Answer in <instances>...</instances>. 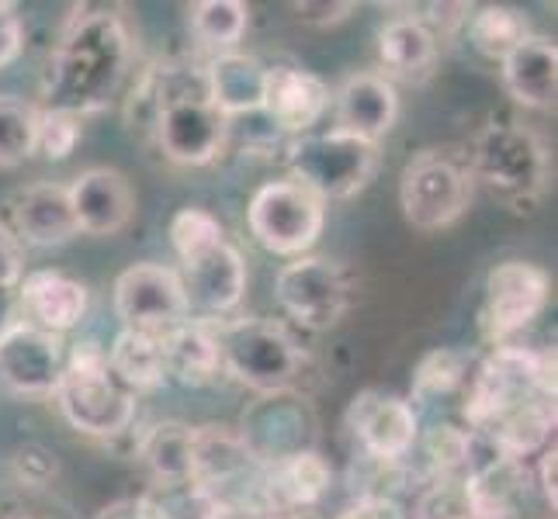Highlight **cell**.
Instances as JSON below:
<instances>
[{
  "label": "cell",
  "instance_id": "obj_15",
  "mask_svg": "<svg viewBox=\"0 0 558 519\" xmlns=\"http://www.w3.org/2000/svg\"><path fill=\"white\" fill-rule=\"evenodd\" d=\"M548 305V274L527 260H504L486 277L483 336L499 346L524 333Z\"/></svg>",
  "mask_w": 558,
  "mask_h": 519
},
{
  "label": "cell",
  "instance_id": "obj_4",
  "mask_svg": "<svg viewBox=\"0 0 558 519\" xmlns=\"http://www.w3.org/2000/svg\"><path fill=\"white\" fill-rule=\"evenodd\" d=\"M52 398L70 427L87 436H122L136 419V392L114 378L108 350L94 339H81L66 350Z\"/></svg>",
  "mask_w": 558,
  "mask_h": 519
},
{
  "label": "cell",
  "instance_id": "obj_37",
  "mask_svg": "<svg viewBox=\"0 0 558 519\" xmlns=\"http://www.w3.org/2000/svg\"><path fill=\"white\" fill-rule=\"evenodd\" d=\"M292 11L299 14L302 25L330 28V25L348 22V17L357 11V4H351V0H340V4H313V0H302V4H292Z\"/></svg>",
  "mask_w": 558,
  "mask_h": 519
},
{
  "label": "cell",
  "instance_id": "obj_2",
  "mask_svg": "<svg viewBox=\"0 0 558 519\" xmlns=\"http://www.w3.org/2000/svg\"><path fill=\"white\" fill-rule=\"evenodd\" d=\"M132 104L149 108V125L170 163L205 166L222 152L229 122L208 101L205 66L163 63L146 73Z\"/></svg>",
  "mask_w": 558,
  "mask_h": 519
},
{
  "label": "cell",
  "instance_id": "obj_3",
  "mask_svg": "<svg viewBox=\"0 0 558 519\" xmlns=\"http://www.w3.org/2000/svg\"><path fill=\"white\" fill-rule=\"evenodd\" d=\"M469 392L461 416L469 433H489L499 419L534 398H555V350H527V346L499 343L478 360L469 374Z\"/></svg>",
  "mask_w": 558,
  "mask_h": 519
},
{
  "label": "cell",
  "instance_id": "obj_38",
  "mask_svg": "<svg viewBox=\"0 0 558 519\" xmlns=\"http://www.w3.org/2000/svg\"><path fill=\"white\" fill-rule=\"evenodd\" d=\"M94 519H170L163 506L153 498V492H143L136 498H119V503L105 506Z\"/></svg>",
  "mask_w": 558,
  "mask_h": 519
},
{
  "label": "cell",
  "instance_id": "obj_21",
  "mask_svg": "<svg viewBox=\"0 0 558 519\" xmlns=\"http://www.w3.org/2000/svg\"><path fill=\"white\" fill-rule=\"evenodd\" d=\"M333 471L326 457L313 450H299L292 457L267 465L260 478V503L267 516H295L302 509H313L319 498L330 492Z\"/></svg>",
  "mask_w": 558,
  "mask_h": 519
},
{
  "label": "cell",
  "instance_id": "obj_9",
  "mask_svg": "<svg viewBox=\"0 0 558 519\" xmlns=\"http://www.w3.org/2000/svg\"><path fill=\"white\" fill-rule=\"evenodd\" d=\"M246 225L267 254L275 257H305L323 236L326 205L310 195L292 177L267 181L254 190L246 208Z\"/></svg>",
  "mask_w": 558,
  "mask_h": 519
},
{
  "label": "cell",
  "instance_id": "obj_30",
  "mask_svg": "<svg viewBox=\"0 0 558 519\" xmlns=\"http://www.w3.org/2000/svg\"><path fill=\"white\" fill-rule=\"evenodd\" d=\"M246 22L250 8L240 4V0H198V4L187 8L191 38L211 55L236 52L240 38L246 35Z\"/></svg>",
  "mask_w": 558,
  "mask_h": 519
},
{
  "label": "cell",
  "instance_id": "obj_41",
  "mask_svg": "<svg viewBox=\"0 0 558 519\" xmlns=\"http://www.w3.org/2000/svg\"><path fill=\"white\" fill-rule=\"evenodd\" d=\"M22 42H25V28L22 17H17V8L11 4L8 11H0V70L17 60Z\"/></svg>",
  "mask_w": 558,
  "mask_h": 519
},
{
  "label": "cell",
  "instance_id": "obj_39",
  "mask_svg": "<svg viewBox=\"0 0 558 519\" xmlns=\"http://www.w3.org/2000/svg\"><path fill=\"white\" fill-rule=\"evenodd\" d=\"M337 519H410L407 506L399 498H381V495H364L351 503Z\"/></svg>",
  "mask_w": 558,
  "mask_h": 519
},
{
  "label": "cell",
  "instance_id": "obj_40",
  "mask_svg": "<svg viewBox=\"0 0 558 519\" xmlns=\"http://www.w3.org/2000/svg\"><path fill=\"white\" fill-rule=\"evenodd\" d=\"M22 281V243L0 222V292H11Z\"/></svg>",
  "mask_w": 558,
  "mask_h": 519
},
{
  "label": "cell",
  "instance_id": "obj_29",
  "mask_svg": "<svg viewBox=\"0 0 558 519\" xmlns=\"http://www.w3.org/2000/svg\"><path fill=\"white\" fill-rule=\"evenodd\" d=\"M136 457L157 485H187L191 427H184V422H157V427L143 433Z\"/></svg>",
  "mask_w": 558,
  "mask_h": 519
},
{
  "label": "cell",
  "instance_id": "obj_8",
  "mask_svg": "<svg viewBox=\"0 0 558 519\" xmlns=\"http://www.w3.org/2000/svg\"><path fill=\"white\" fill-rule=\"evenodd\" d=\"M472 201V177L469 166L458 163L451 152L423 149L402 166L399 177V205L407 219L420 233H440L454 225Z\"/></svg>",
  "mask_w": 558,
  "mask_h": 519
},
{
  "label": "cell",
  "instance_id": "obj_26",
  "mask_svg": "<svg viewBox=\"0 0 558 519\" xmlns=\"http://www.w3.org/2000/svg\"><path fill=\"white\" fill-rule=\"evenodd\" d=\"M163 368L167 378L187 384V388H202V384L216 381L222 374V360L211 322L187 319L178 330H170L163 336Z\"/></svg>",
  "mask_w": 558,
  "mask_h": 519
},
{
  "label": "cell",
  "instance_id": "obj_17",
  "mask_svg": "<svg viewBox=\"0 0 558 519\" xmlns=\"http://www.w3.org/2000/svg\"><path fill=\"white\" fill-rule=\"evenodd\" d=\"M66 195L76 215V228L87 236H114L132 222L136 195L125 173L111 166H90L66 184Z\"/></svg>",
  "mask_w": 558,
  "mask_h": 519
},
{
  "label": "cell",
  "instance_id": "obj_7",
  "mask_svg": "<svg viewBox=\"0 0 558 519\" xmlns=\"http://www.w3.org/2000/svg\"><path fill=\"white\" fill-rule=\"evenodd\" d=\"M378 166V146L354 139L348 132H310L288 146V170L323 205L348 201L368 187Z\"/></svg>",
  "mask_w": 558,
  "mask_h": 519
},
{
  "label": "cell",
  "instance_id": "obj_24",
  "mask_svg": "<svg viewBox=\"0 0 558 519\" xmlns=\"http://www.w3.org/2000/svg\"><path fill=\"white\" fill-rule=\"evenodd\" d=\"M378 60L385 81L420 84L434 73L437 63V32L423 17H392L378 32Z\"/></svg>",
  "mask_w": 558,
  "mask_h": 519
},
{
  "label": "cell",
  "instance_id": "obj_12",
  "mask_svg": "<svg viewBox=\"0 0 558 519\" xmlns=\"http://www.w3.org/2000/svg\"><path fill=\"white\" fill-rule=\"evenodd\" d=\"M114 316L122 319V330L146 336H167L187 322V301L174 267L132 263L122 271L114 281Z\"/></svg>",
  "mask_w": 558,
  "mask_h": 519
},
{
  "label": "cell",
  "instance_id": "obj_1",
  "mask_svg": "<svg viewBox=\"0 0 558 519\" xmlns=\"http://www.w3.org/2000/svg\"><path fill=\"white\" fill-rule=\"evenodd\" d=\"M132 38L122 17L108 8H73L63 22L60 42L49 55L43 81V104L70 111L76 119L105 111L129 76Z\"/></svg>",
  "mask_w": 558,
  "mask_h": 519
},
{
  "label": "cell",
  "instance_id": "obj_31",
  "mask_svg": "<svg viewBox=\"0 0 558 519\" xmlns=\"http://www.w3.org/2000/svg\"><path fill=\"white\" fill-rule=\"evenodd\" d=\"M469 368H472V357L465 350H430L416 363L413 371V392H410V406L420 412V406H434L437 398H448L454 395L461 384L469 381Z\"/></svg>",
  "mask_w": 558,
  "mask_h": 519
},
{
  "label": "cell",
  "instance_id": "obj_18",
  "mask_svg": "<svg viewBox=\"0 0 558 519\" xmlns=\"http://www.w3.org/2000/svg\"><path fill=\"white\" fill-rule=\"evenodd\" d=\"M333 119L337 132H348L354 139L378 146L381 136H389L399 119V94L396 84L381 73H354L333 94Z\"/></svg>",
  "mask_w": 558,
  "mask_h": 519
},
{
  "label": "cell",
  "instance_id": "obj_5",
  "mask_svg": "<svg viewBox=\"0 0 558 519\" xmlns=\"http://www.w3.org/2000/svg\"><path fill=\"white\" fill-rule=\"evenodd\" d=\"M469 177L510 211H531L548 187V149L531 128L493 122L472 139Z\"/></svg>",
  "mask_w": 558,
  "mask_h": 519
},
{
  "label": "cell",
  "instance_id": "obj_27",
  "mask_svg": "<svg viewBox=\"0 0 558 519\" xmlns=\"http://www.w3.org/2000/svg\"><path fill=\"white\" fill-rule=\"evenodd\" d=\"M555 433V398H534L527 406L513 409L486 433L493 457L499 460H527L548 447Z\"/></svg>",
  "mask_w": 558,
  "mask_h": 519
},
{
  "label": "cell",
  "instance_id": "obj_13",
  "mask_svg": "<svg viewBox=\"0 0 558 519\" xmlns=\"http://www.w3.org/2000/svg\"><path fill=\"white\" fill-rule=\"evenodd\" d=\"M178 277L187 301V316L198 322H222L243 305L246 263L229 239H219L198 249V254L181 257Z\"/></svg>",
  "mask_w": 558,
  "mask_h": 519
},
{
  "label": "cell",
  "instance_id": "obj_34",
  "mask_svg": "<svg viewBox=\"0 0 558 519\" xmlns=\"http://www.w3.org/2000/svg\"><path fill=\"white\" fill-rule=\"evenodd\" d=\"M35 128H38V104L0 94V166H22L35 157Z\"/></svg>",
  "mask_w": 558,
  "mask_h": 519
},
{
  "label": "cell",
  "instance_id": "obj_22",
  "mask_svg": "<svg viewBox=\"0 0 558 519\" xmlns=\"http://www.w3.org/2000/svg\"><path fill=\"white\" fill-rule=\"evenodd\" d=\"M11 233L32 246H63L73 236H81L76 215L66 195V184H28L11 198Z\"/></svg>",
  "mask_w": 558,
  "mask_h": 519
},
{
  "label": "cell",
  "instance_id": "obj_11",
  "mask_svg": "<svg viewBox=\"0 0 558 519\" xmlns=\"http://www.w3.org/2000/svg\"><path fill=\"white\" fill-rule=\"evenodd\" d=\"M246 450L254 454L260 468L278 465L299 450H313L316 416L310 398L299 392H267L257 401H250L236 427Z\"/></svg>",
  "mask_w": 558,
  "mask_h": 519
},
{
  "label": "cell",
  "instance_id": "obj_32",
  "mask_svg": "<svg viewBox=\"0 0 558 519\" xmlns=\"http://www.w3.org/2000/svg\"><path fill=\"white\" fill-rule=\"evenodd\" d=\"M527 35H531L527 17L504 4H489L483 11H475L469 22V42L475 46L478 55H486L493 63H504Z\"/></svg>",
  "mask_w": 558,
  "mask_h": 519
},
{
  "label": "cell",
  "instance_id": "obj_25",
  "mask_svg": "<svg viewBox=\"0 0 558 519\" xmlns=\"http://www.w3.org/2000/svg\"><path fill=\"white\" fill-rule=\"evenodd\" d=\"M205 87L208 101L216 104L226 122L236 119V114H257L264 108L267 66L246 52L211 55L205 66Z\"/></svg>",
  "mask_w": 558,
  "mask_h": 519
},
{
  "label": "cell",
  "instance_id": "obj_33",
  "mask_svg": "<svg viewBox=\"0 0 558 519\" xmlns=\"http://www.w3.org/2000/svg\"><path fill=\"white\" fill-rule=\"evenodd\" d=\"M416 444L423 447V457H427L430 478H465L472 471L475 433L454 427V422H437Z\"/></svg>",
  "mask_w": 558,
  "mask_h": 519
},
{
  "label": "cell",
  "instance_id": "obj_16",
  "mask_svg": "<svg viewBox=\"0 0 558 519\" xmlns=\"http://www.w3.org/2000/svg\"><path fill=\"white\" fill-rule=\"evenodd\" d=\"M66 363L63 336L35 330V325L14 319L0 330V384L14 395L46 398L56 392Z\"/></svg>",
  "mask_w": 558,
  "mask_h": 519
},
{
  "label": "cell",
  "instance_id": "obj_14",
  "mask_svg": "<svg viewBox=\"0 0 558 519\" xmlns=\"http://www.w3.org/2000/svg\"><path fill=\"white\" fill-rule=\"evenodd\" d=\"M351 436L364 457L381 460V465H402L420 440V412L407 398L392 392L364 388L351 398L348 412H343Z\"/></svg>",
  "mask_w": 558,
  "mask_h": 519
},
{
  "label": "cell",
  "instance_id": "obj_6",
  "mask_svg": "<svg viewBox=\"0 0 558 519\" xmlns=\"http://www.w3.org/2000/svg\"><path fill=\"white\" fill-rule=\"evenodd\" d=\"M219 343L222 374L254 388L257 395L288 392L305 368V354L271 319H222L211 322Z\"/></svg>",
  "mask_w": 558,
  "mask_h": 519
},
{
  "label": "cell",
  "instance_id": "obj_23",
  "mask_svg": "<svg viewBox=\"0 0 558 519\" xmlns=\"http://www.w3.org/2000/svg\"><path fill=\"white\" fill-rule=\"evenodd\" d=\"M499 73H504V87L517 104L534 108V111H545L555 104L558 49L551 38L531 32L524 42L499 63Z\"/></svg>",
  "mask_w": 558,
  "mask_h": 519
},
{
  "label": "cell",
  "instance_id": "obj_19",
  "mask_svg": "<svg viewBox=\"0 0 558 519\" xmlns=\"http://www.w3.org/2000/svg\"><path fill=\"white\" fill-rule=\"evenodd\" d=\"M17 319L35 330L63 336L84 322L90 295L81 281L66 277L63 271H35L17 287Z\"/></svg>",
  "mask_w": 558,
  "mask_h": 519
},
{
  "label": "cell",
  "instance_id": "obj_42",
  "mask_svg": "<svg viewBox=\"0 0 558 519\" xmlns=\"http://www.w3.org/2000/svg\"><path fill=\"white\" fill-rule=\"evenodd\" d=\"M555 465H558V450L545 447L537 454V468H534V489L542 495V503L555 512L558 506V489H555Z\"/></svg>",
  "mask_w": 558,
  "mask_h": 519
},
{
  "label": "cell",
  "instance_id": "obj_28",
  "mask_svg": "<svg viewBox=\"0 0 558 519\" xmlns=\"http://www.w3.org/2000/svg\"><path fill=\"white\" fill-rule=\"evenodd\" d=\"M108 350V368L114 371L129 392H153L167 381L163 368V336H146V333H132L119 330V336L111 339Z\"/></svg>",
  "mask_w": 558,
  "mask_h": 519
},
{
  "label": "cell",
  "instance_id": "obj_35",
  "mask_svg": "<svg viewBox=\"0 0 558 519\" xmlns=\"http://www.w3.org/2000/svg\"><path fill=\"white\" fill-rule=\"evenodd\" d=\"M170 246H174V254L178 260L187 257V254H198V249L211 246V243H219L226 239L222 233V222L211 215L208 208H198V205H187L181 208L174 219H170Z\"/></svg>",
  "mask_w": 558,
  "mask_h": 519
},
{
  "label": "cell",
  "instance_id": "obj_36",
  "mask_svg": "<svg viewBox=\"0 0 558 519\" xmlns=\"http://www.w3.org/2000/svg\"><path fill=\"white\" fill-rule=\"evenodd\" d=\"M81 143V119L70 111L38 108V128H35V152L49 160H66Z\"/></svg>",
  "mask_w": 558,
  "mask_h": 519
},
{
  "label": "cell",
  "instance_id": "obj_20",
  "mask_svg": "<svg viewBox=\"0 0 558 519\" xmlns=\"http://www.w3.org/2000/svg\"><path fill=\"white\" fill-rule=\"evenodd\" d=\"M330 108V87L316 73L299 66H275L267 70L264 87V114L288 136H310L319 119Z\"/></svg>",
  "mask_w": 558,
  "mask_h": 519
},
{
  "label": "cell",
  "instance_id": "obj_43",
  "mask_svg": "<svg viewBox=\"0 0 558 519\" xmlns=\"http://www.w3.org/2000/svg\"><path fill=\"white\" fill-rule=\"evenodd\" d=\"M8 8H11V4H4V0H0V11H8Z\"/></svg>",
  "mask_w": 558,
  "mask_h": 519
},
{
  "label": "cell",
  "instance_id": "obj_10",
  "mask_svg": "<svg viewBox=\"0 0 558 519\" xmlns=\"http://www.w3.org/2000/svg\"><path fill=\"white\" fill-rule=\"evenodd\" d=\"M275 298L281 312L302 330H333L351 309V284L343 267L326 257H295L275 277Z\"/></svg>",
  "mask_w": 558,
  "mask_h": 519
}]
</instances>
